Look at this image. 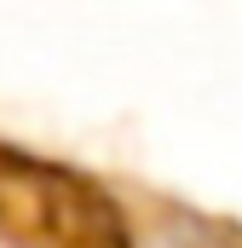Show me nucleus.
<instances>
[{
	"instance_id": "nucleus-1",
	"label": "nucleus",
	"mask_w": 242,
	"mask_h": 248,
	"mask_svg": "<svg viewBox=\"0 0 242 248\" xmlns=\"http://www.w3.org/2000/svg\"><path fill=\"white\" fill-rule=\"evenodd\" d=\"M29 202H35V219L23 237L29 248H127V231L104 208V196H92L75 173L0 150V225Z\"/></svg>"
}]
</instances>
